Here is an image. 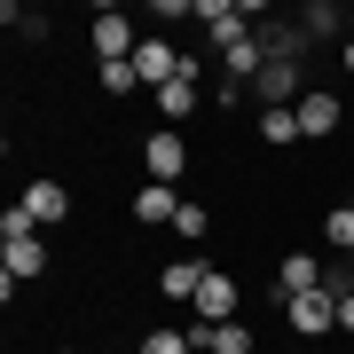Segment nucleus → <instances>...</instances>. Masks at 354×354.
<instances>
[{
  "label": "nucleus",
  "instance_id": "5",
  "mask_svg": "<svg viewBox=\"0 0 354 354\" xmlns=\"http://www.w3.org/2000/svg\"><path fill=\"white\" fill-rule=\"evenodd\" d=\"M197 24H205V39L228 55L236 39H252V0H197Z\"/></svg>",
  "mask_w": 354,
  "mask_h": 354
},
{
  "label": "nucleus",
  "instance_id": "20",
  "mask_svg": "<svg viewBox=\"0 0 354 354\" xmlns=\"http://www.w3.org/2000/svg\"><path fill=\"white\" fill-rule=\"evenodd\" d=\"M0 24H16L24 39H39V32H48V16H39V8H16V0H8V8H0Z\"/></svg>",
  "mask_w": 354,
  "mask_h": 354
},
{
  "label": "nucleus",
  "instance_id": "3",
  "mask_svg": "<svg viewBox=\"0 0 354 354\" xmlns=\"http://www.w3.org/2000/svg\"><path fill=\"white\" fill-rule=\"evenodd\" d=\"M150 102H158V118H165V127H189V118H197V102H205V64H197V55H181V79H165Z\"/></svg>",
  "mask_w": 354,
  "mask_h": 354
},
{
  "label": "nucleus",
  "instance_id": "21",
  "mask_svg": "<svg viewBox=\"0 0 354 354\" xmlns=\"http://www.w3.org/2000/svg\"><path fill=\"white\" fill-rule=\"evenodd\" d=\"M339 64H346V79H354V32H346V39H339Z\"/></svg>",
  "mask_w": 354,
  "mask_h": 354
},
{
  "label": "nucleus",
  "instance_id": "16",
  "mask_svg": "<svg viewBox=\"0 0 354 354\" xmlns=\"http://www.w3.org/2000/svg\"><path fill=\"white\" fill-rule=\"evenodd\" d=\"M174 236H181V244H205V236H213V213H205V205L189 197V205L174 213Z\"/></svg>",
  "mask_w": 354,
  "mask_h": 354
},
{
  "label": "nucleus",
  "instance_id": "9",
  "mask_svg": "<svg viewBox=\"0 0 354 354\" xmlns=\"http://www.w3.org/2000/svg\"><path fill=\"white\" fill-rule=\"evenodd\" d=\"M323 283H330V268L315 252H283L276 260V299H299V291H323Z\"/></svg>",
  "mask_w": 354,
  "mask_h": 354
},
{
  "label": "nucleus",
  "instance_id": "7",
  "mask_svg": "<svg viewBox=\"0 0 354 354\" xmlns=\"http://www.w3.org/2000/svg\"><path fill=\"white\" fill-rule=\"evenodd\" d=\"M134 79H142V87H165V79H181V48H174V39H165V32H142V48H134Z\"/></svg>",
  "mask_w": 354,
  "mask_h": 354
},
{
  "label": "nucleus",
  "instance_id": "18",
  "mask_svg": "<svg viewBox=\"0 0 354 354\" xmlns=\"http://www.w3.org/2000/svg\"><path fill=\"white\" fill-rule=\"evenodd\" d=\"M95 87L102 95H134L142 79H134V64H95Z\"/></svg>",
  "mask_w": 354,
  "mask_h": 354
},
{
  "label": "nucleus",
  "instance_id": "22",
  "mask_svg": "<svg viewBox=\"0 0 354 354\" xmlns=\"http://www.w3.org/2000/svg\"><path fill=\"white\" fill-rule=\"evenodd\" d=\"M48 354H87V346H48Z\"/></svg>",
  "mask_w": 354,
  "mask_h": 354
},
{
  "label": "nucleus",
  "instance_id": "12",
  "mask_svg": "<svg viewBox=\"0 0 354 354\" xmlns=\"http://www.w3.org/2000/svg\"><path fill=\"white\" fill-rule=\"evenodd\" d=\"M181 205H189L181 189H165V181H142V189H134V221H142V228H150V221H174Z\"/></svg>",
  "mask_w": 354,
  "mask_h": 354
},
{
  "label": "nucleus",
  "instance_id": "23",
  "mask_svg": "<svg viewBox=\"0 0 354 354\" xmlns=\"http://www.w3.org/2000/svg\"><path fill=\"white\" fill-rule=\"evenodd\" d=\"M291 354H315V346H291Z\"/></svg>",
  "mask_w": 354,
  "mask_h": 354
},
{
  "label": "nucleus",
  "instance_id": "10",
  "mask_svg": "<svg viewBox=\"0 0 354 354\" xmlns=\"http://www.w3.org/2000/svg\"><path fill=\"white\" fill-rule=\"evenodd\" d=\"M16 205H24V213H32L39 228H55V221H71V189H64V181H55V174H48V181H32V189L16 197Z\"/></svg>",
  "mask_w": 354,
  "mask_h": 354
},
{
  "label": "nucleus",
  "instance_id": "1",
  "mask_svg": "<svg viewBox=\"0 0 354 354\" xmlns=\"http://www.w3.org/2000/svg\"><path fill=\"white\" fill-rule=\"evenodd\" d=\"M181 174H189V142H181V127L142 134V181H165V189H181Z\"/></svg>",
  "mask_w": 354,
  "mask_h": 354
},
{
  "label": "nucleus",
  "instance_id": "6",
  "mask_svg": "<svg viewBox=\"0 0 354 354\" xmlns=\"http://www.w3.org/2000/svg\"><path fill=\"white\" fill-rule=\"evenodd\" d=\"M189 307H197V330H205V323H236L244 283H236V276H221V268H205V283H197V299H189Z\"/></svg>",
  "mask_w": 354,
  "mask_h": 354
},
{
  "label": "nucleus",
  "instance_id": "19",
  "mask_svg": "<svg viewBox=\"0 0 354 354\" xmlns=\"http://www.w3.org/2000/svg\"><path fill=\"white\" fill-rule=\"evenodd\" d=\"M330 299H339V330L354 339V283H346V268H330Z\"/></svg>",
  "mask_w": 354,
  "mask_h": 354
},
{
  "label": "nucleus",
  "instance_id": "15",
  "mask_svg": "<svg viewBox=\"0 0 354 354\" xmlns=\"http://www.w3.org/2000/svg\"><path fill=\"white\" fill-rule=\"evenodd\" d=\"M323 244H330V260H346V252H354V205L323 213Z\"/></svg>",
  "mask_w": 354,
  "mask_h": 354
},
{
  "label": "nucleus",
  "instance_id": "8",
  "mask_svg": "<svg viewBox=\"0 0 354 354\" xmlns=\"http://www.w3.org/2000/svg\"><path fill=\"white\" fill-rule=\"evenodd\" d=\"M339 118H346V102L330 95V87H307V95H299V134H307V142H330Z\"/></svg>",
  "mask_w": 354,
  "mask_h": 354
},
{
  "label": "nucleus",
  "instance_id": "2",
  "mask_svg": "<svg viewBox=\"0 0 354 354\" xmlns=\"http://www.w3.org/2000/svg\"><path fill=\"white\" fill-rule=\"evenodd\" d=\"M87 48H95V64H134L142 32H134V16H127V8H95V24H87Z\"/></svg>",
  "mask_w": 354,
  "mask_h": 354
},
{
  "label": "nucleus",
  "instance_id": "14",
  "mask_svg": "<svg viewBox=\"0 0 354 354\" xmlns=\"http://www.w3.org/2000/svg\"><path fill=\"white\" fill-rule=\"evenodd\" d=\"M260 142H268V150H299V111H260Z\"/></svg>",
  "mask_w": 354,
  "mask_h": 354
},
{
  "label": "nucleus",
  "instance_id": "11",
  "mask_svg": "<svg viewBox=\"0 0 354 354\" xmlns=\"http://www.w3.org/2000/svg\"><path fill=\"white\" fill-rule=\"evenodd\" d=\"M189 339H197V354H252V323H205V330H189Z\"/></svg>",
  "mask_w": 354,
  "mask_h": 354
},
{
  "label": "nucleus",
  "instance_id": "17",
  "mask_svg": "<svg viewBox=\"0 0 354 354\" xmlns=\"http://www.w3.org/2000/svg\"><path fill=\"white\" fill-rule=\"evenodd\" d=\"M142 354H197V339H189V330H142Z\"/></svg>",
  "mask_w": 354,
  "mask_h": 354
},
{
  "label": "nucleus",
  "instance_id": "4",
  "mask_svg": "<svg viewBox=\"0 0 354 354\" xmlns=\"http://www.w3.org/2000/svg\"><path fill=\"white\" fill-rule=\"evenodd\" d=\"M283 330H291V339H330V330H339V299H330V283L283 299Z\"/></svg>",
  "mask_w": 354,
  "mask_h": 354
},
{
  "label": "nucleus",
  "instance_id": "13",
  "mask_svg": "<svg viewBox=\"0 0 354 354\" xmlns=\"http://www.w3.org/2000/svg\"><path fill=\"white\" fill-rule=\"evenodd\" d=\"M197 283H205L197 260H165V268H158V291H165V299H197Z\"/></svg>",
  "mask_w": 354,
  "mask_h": 354
}]
</instances>
